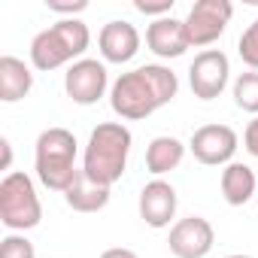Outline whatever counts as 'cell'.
I'll use <instances>...</instances> for the list:
<instances>
[{
	"mask_svg": "<svg viewBox=\"0 0 258 258\" xmlns=\"http://www.w3.org/2000/svg\"><path fill=\"white\" fill-rule=\"evenodd\" d=\"M179 91V79L164 64H143L121 73L109 88V106L124 121H140L167 106Z\"/></svg>",
	"mask_w": 258,
	"mask_h": 258,
	"instance_id": "1",
	"label": "cell"
},
{
	"mask_svg": "<svg viewBox=\"0 0 258 258\" xmlns=\"http://www.w3.org/2000/svg\"><path fill=\"white\" fill-rule=\"evenodd\" d=\"M131 131L121 121H100L85 146L82 155V173L106 188H112L121 173L127 170V155H131Z\"/></svg>",
	"mask_w": 258,
	"mask_h": 258,
	"instance_id": "2",
	"label": "cell"
},
{
	"mask_svg": "<svg viewBox=\"0 0 258 258\" xmlns=\"http://www.w3.org/2000/svg\"><path fill=\"white\" fill-rule=\"evenodd\" d=\"M91 46V31L79 19H58L52 28L40 31L31 40V64L43 73L58 70L64 64L82 61L85 49Z\"/></svg>",
	"mask_w": 258,
	"mask_h": 258,
	"instance_id": "3",
	"label": "cell"
},
{
	"mask_svg": "<svg viewBox=\"0 0 258 258\" xmlns=\"http://www.w3.org/2000/svg\"><path fill=\"white\" fill-rule=\"evenodd\" d=\"M76 155H79V143L67 127H46V131L37 137V146H34L37 179L46 188L64 195L70 188V182L79 176Z\"/></svg>",
	"mask_w": 258,
	"mask_h": 258,
	"instance_id": "4",
	"label": "cell"
},
{
	"mask_svg": "<svg viewBox=\"0 0 258 258\" xmlns=\"http://www.w3.org/2000/svg\"><path fill=\"white\" fill-rule=\"evenodd\" d=\"M43 219V204L37 198L34 179L22 170H13L0 182V222L10 231H31Z\"/></svg>",
	"mask_w": 258,
	"mask_h": 258,
	"instance_id": "5",
	"label": "cell"
},
{
	"mask_svg": "<svg viewBox=\"0 0 258 258\" xmlns=\"http://www.w3.org/2000/svg\"><path fill=\"white\" fill-rule=\"evenodd\" d=\"M231 16H234V4H231V0H198V4L188 10V16H185L188 43L195 49L213 46L225 34Z\"/></svg>",
	"mask_w": 258,
	"mask_h": 258,
	"instance_id": "6",
	"label": "cell"
},
{
	"mask_svg": "<svg viewBox=\"0 0 258 258\" xmlns=\"http://www.w3.org/2000/svg\"><path fill=\"white\" fill-rule=\"evenodd\" d=\"M231 76V61L222 49H204L188 67V85L198 100H216Z\"/></svg>",
	"mask_w": 258,
	"mask_h": 258,
	"instance_id": "7",
	"label": "cell"
},
{
	"mask_svg": "<svg viewBox=\"0 0 258 258\" xmlns=\"http://www.w3.org/2000/svg\"><path fill=\"white\" fill-rule=\"evenodd\" d=\"M106 88H112L109 76H106V64L97 61V58H82V61L70 64L67 73H64V91L79 106L97 103L106 94Z\"/></svg>",
	"mask_w": 258,
	"mask_h": 258,
	"instance_id": "8",
	"label": "cell"
},
{
	"mask_svg": "<svg viewBox=\"0 0 258 258\" xmlns=\"http://www.w3.org/2000/svg\"><path fill=\"white\" fill-rule=\"evenodd\" d=\"M237 146H240V137L228 124H201L191 134V143H188L191 155L207 167H222V164L228 167Z\"/></svg>",
	"mask_w": 258,
	"mask_h": 258,
	"instance_id": "9",
	"label": "cell"
},
{
	"mask_svg": "<svg viewBox=\"0 0 258 258\" xmlns=\"http://www.w3.org/2000/svg\"><path fill=\"white\" fill-rule=\"evenodd\" d=\"M213 243H216V231L204 216H188L173 222L167 237V246L176 258H207L213 252Z\"/></svg>",
	"mask_w": 258,
	"mask_h": 258,
	"instance_id": "10",
	"label": "cell"
},
{
	"mask_svg": "<svg viewBox=\"0 0 258 258\" xmlns=\"http://www.w3.org/2000/svg\"><path fill=\"white\" fill-rule=\"evenodd\" d=\"M140 31L131 22H106L97 34V49L106 64H127L140 52Z\"/></svg>",
	"mask_w": 258,
	"mask_h": 258,
	"instance_id": "11",
	"label": "cell"
},
{
	"mask_svg": "<svg viewBox=\"0 0 258 258\" xmlns=\"http://www.w3.org/2000/svg\"><path fill=\"white\" fill-rule=\"evenodd\" d=\"M176 188L167 179H152L140 191V219L149 228H167L176 216Z\"/></svg>",
	"mask_w": 258,
	"mask_h": 258,
	"instance_id": "12",
	"label": "cell"
},
{
	"mask_svg": "<svg viewBox=\"0 0 258 258\" xmlns=\"http://www.w3.org/2000/svg\"><path fill=\"white\" fill-rule=\"evenodd\" d=\"M146 46L152 55L158 58H182L191 43H188V31H185V22L167 16V19H155L149 28H146Z\"/></svg>",
	"mask_w": 258,
	"mask_h": 258,
	"instance_id": "13",
	"label": "cell"
},
{
	"mask_svg": "<svg viewBox=\"0 0 258 258\" xmlns=\"http://www.w3.org/2000/svg\"><path fill=\"white\" fill-rule=\"evenodd\" d=\"M31 88H34V73L22 58H16V55L0 58V100L19 103L22 97L31 94Z\"/></svg>",
	"mask_w": 258,
	"mask_h": 258,
	"instance_id": "14",
	"label": "cell"
},
{
	"mask_svg": "<svg viewBox=\"0 0 258 258\" xmlns=\"http://www.w3.org/2000/svg\"><path fill=\"white\" fill-rule=\"evenodd\" d=\"M258 195V176L252 173L249 164L243 161H231L222 170V198L231 207H243Z\"/></svg>",
	"mask_w": 258,
	"mask_h": 258,
	"instance_id": "15",
	"label": "cell"
},
{
	"mask_svg": "<svg viewBox=\"0 0 258 258\" xmlns=\"http://www.w3.org/2000/svg\"><path fill=\"white\" fill-rule=\"evenodd\" d=\"M64 201H67V207L76 210V213H100V210L109 204V188L100 185V182H94V179H88V176L79 170V176H76V179L70 182V188L64 191Z\"/></svg>",
	"mask_w": 258,
	"mask_h": 258,
	"instance_id": "16",
	"label": "cell"
},
{
	"mask_svg": "<svg viewBox=\"0 0 258 258\" xmlns=\"http://www.w3.org/2000/svg\"><path fill=\"white\" fill-rule=\"evenodd\" d=\"M182 158H185V143L182 140H176V137H155L149 146H146V170L155 176V179H161L164 173H170V170H176L179 164H182Z\"/></svg>",
	"mask_w": 258,
	"mask_h": 258,
	"instance_id": "17",
	"label": "cell"
},
{
	"mask_svg": "<svg viewBox=\"0 0 258 258\" xmlns=\"http://www.w3.org/2000/svg\"><path fill=\"white\" fill-rule=\"evenodd\" d=\"M234 103H237L243 112L258 115V70L240 73V76L234 79Z\"/></svg>",
	"mask_w": 258,
	"mask_h": 258,
	"instance_id": "18",
	"label": "cell"
},
{
	"mask_svg": "<svg viewBox=\"0 0 258 258\" xmlns=\"http://www.w3.org/2000/svg\"><path fill=\"white\" fill-rule=\"evenodd\" d=\"M237 55H240V61H243L249 70H258V19L240 34V40H237Z\"/></svg>",
	"mask_w": 258,
	"mask_h": 258,
	"instance_id": "19",
	"label": "cell"
},
{
	"mask_svg": "<svg viewBox=\"0 0 258 258\" xmlns=\"http://www.w3.org/2000/svg\"><path fill=\"white\" fill-rule=\"evenodd\" d=\"M0 258H37V249L25 234H7L0 240Z\"/></svg>",
	"mask_w": 258,
	"mask_h": 258,
	"instance_id": "20",
	"label": "cell"
},
{
	"mask_svg": "<svg viewBox=\"0 0 258 258\" xmlns=\"http://www.w3.org/2000/svg\"><path fill=\"white\" fill-rule=\"evenodd\" d=\"M46 10L49 13H58L64 19H76L79 13L88 10V0H46Z\"/></svg>",
	"mask_w": 258,
	"mask_h": 258,
	"instance_id": "21",
	"label": "cell"
},
{
	"mask_svg": "<svg viewBox=\"0 0 258 258\" xmlns=\"http://www.w3.org/2000/svg\"><path fill=\"white\" fill-rule=\"evenodd\" d=\"M134 10L137 13H143V16H155V19H167L170 13H173V0H137L134 4Z\"/></svg>",
	"mask_w": 258,
	"mask_h": 258,
	"instance_id": "22",
	"label": "cell"
},
{
	"mask_svg": "<svg viewBox=\"0 0 258 258\" xmlns=\"http://www.w3.org/2000/svg\"><path fill=\"white\" fill-rule=\"evenodd\" d=\"M243 146L252 158H258V115L246 124V131H243Z\"/></svg>",
	"mask_w": 258,
	"mask_h": 258,
	"instance_id": "23",
	"label": "cell"
},
{
	"mask_svg": "<svg viewBox=\"0 0 258 258\" xmlns=\"http://www.w3.org/2000/svg\"><path fill=\"white\" fill-rule=\"evenodd\" d=\"M100 258H137L134 249H124V246H112L106 252H100Z\"/></svg>",
	"mask_w": 258,
	"mask_h": 258,
	"instance_id": "24",
	"label": "cell"
},
{
	"mask_svg": "<svg viewBox=\"0 0 258 258\" xmlns=\"http://www.w3.org/2000/svg\"><path fill=\"white\" fill-rule=\"evenodd\" d=\"M0 149H4V164H0V167L10 170V164H13V146H10V140H7V137L0 140Z\"/></svg>",
	"mask_w": 258,
	"mask_h": 258,
	"instance_id": "25",
	"label": "cell"
},
{
	"mask_svg": "<svg viewBox=\"0 0 258 258\" xmlns=\"http://www.w3.org/2000/svg\"><path fill=\"white\" fill-rule=\"evenodd\" d=\"M225 258H249V255H225Z\"/></svg>",
	"mask_w": 258,
	"mask_h": 258,
	"instance_id": "26",
	"label": "cell"
},
{
	"mask_svg": "<svg viewBox=\"0 0 258 258\" xmlns=\"http://www.w3.org/2000/svg\"><path fill=\"white\" fill-rule=\"evenodd\" d=\"M255 201H258V195H255Z\"/></svg>",
	"mask_w": 258,
	"mask_h": 258,
	"instance_id": "27",
	"label": "cell"
}]
</instances>
